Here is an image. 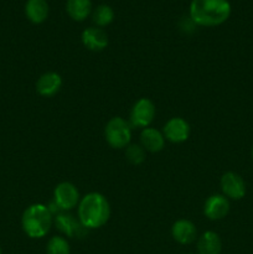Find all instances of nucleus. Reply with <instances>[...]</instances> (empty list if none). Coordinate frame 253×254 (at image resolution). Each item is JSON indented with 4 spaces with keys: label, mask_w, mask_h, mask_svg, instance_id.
I'll use <instances>...</instances> for the list:
<instances>
[{
    "label": "nucleus",
    "mask_w": 253,
    "mask_h": 254,
    "mask_svg": "<svg viewBox=\"0 0 253 254\" xmlns=\"http://www.w3.org/2000/svg\"><path fill=\"white\" fill-rule=\"evenodd\" d=\"M232 7L228 0H191L190 19L197 26L212 27L223 24L230 17Z\"/></svg>",
    "instance_id": "nucleus-1"
},
{
    "label": "nucleus",
    "mask_w": 253,
    "mask_h": 254,
    "mask_svg": "<svg viewBox=\"0 0 253 254\" xmlns=\"http://www.w3.org/2000/svg\"><path fill=\"white\" fill-rule=\"evenodd\" d=\"M78 220L87 230H97L108 222L111 217V205L104 195L89 192L79 200Z\"/></svg>",
    "instance_id": "nucleus-2"
},
{
    "label": "nucleus",
    "mask_w": 253,
    "mask_h": 254,
    "mask_svg": "<svg viewBox=\"0 0 253 254\" xmlns=\"http://www.w3.org/2000/svg\"><path fill=\"white\" fill-rule=\"evenodd\" d=\"M52 215L54 213L50 208L42 203L30 205L21 217V226L25 235L32 240H40L47 236L54 223Z\"/></svg>",
    "instance_id": "nucleus-3"
},
{
    "label": "nucleus",
    "mask_w": 253,
    "mask_h": 254,
    "mask_svg": "<svg viewBox=\"0 0 253 254\" xmlns=\"http://www.w3.org/2000/svg\"><path fill=\"white\" fill-rule=\"evenodd\" d=\"M104 138L113 149L126 148L131 140V126L122 117H113L104 128Z\"/></svg>",
    "instance_id": "nucleus-4"
},
{
    "label": "nucleus",
    "mask_w": 253,
    "mask_h": 254,
    "mask_svg": "<svg viewBox=\"0 0 253 254\" xmlns=\"http://www.w3.org/2000/svg\"><path fill=\"white\" fill-rule=\"evenodd\" d=\"M79 192L76 186L68 181H63L56 185L54 190V203L63 212L73 210L79 203Z\"/></svg>",
    "instance_id": "nucleus-5"
},
{
    "label": "nucleus",
    "mask_w": 253,
    "mask_h": 254,
    "mask_svg": "<svg viewBox=\"0 0 253 254\" xmlns=\"http://www.w3.org/2000/svg\"><path fill=\"white\" fill-rule=\"evenodd\" d=\"M156 109L149 98H140L134 103L130 112V124L134 128H148L155 118Z\"/></svg>",
    "instance_id": "nucleus-6"
},
{
    "label": "nucleus",
    "mask_w": 253,
    "mask_h": 254,
    "mask_svg": "<svg viewBox=\"0 0 253 254\" xmlns=\"http://www.w3.org/2000/svg\"><path fill=\"white\" fill-rule=\"evenodd\" d=\"M220 185L222 195L226 196L228 200H242L247 192V188H246L243 178L240 174L233 173V171H227V173L223 174Z\"/></svg>",
    "instance_id": "nucleus-7"
},
{
    "label": "nucleus",
    "mask_w": 253,
    "mask_h": 254,
    "mask_svg": "<svg viewBox=\"0 0 253 254\" xmlns=\"http://www.w3.org/2000/svg\"><path fill=\"white\" fill-rule=\"evenodd\" d=\"M54 223L57 230L68 238H83L88 233V230L84 228L79 220H77L71 213H59L55 216Z\"/></svg>",
    "instance_id": "nucleus-8"
},
{
    "label": "nucleus",
    "mask_w": 253,
    "mask_h": 254,
    "mask_svg": "<svg viewBox=\"0 0 253 254\" xmlns=\"http://www.w3.org/2000/svg\"><path fill=\"white\" fill-rule=\"evenodd\" d=\"M163 134L165 140H169L170 143H184L190 136V126L185 119L180 118V117H174L165 123L163 128Z\"/></svg>",
    "instance_id": "nucleus-9"
},
{
    "label": "nucleus",
    "mask_w": 253,
    "mask_h": 254,
    "mask_svg": "<svg viewBox=\"0 0 253 254\" xmlns=\"http://www.w3.org/2000/svg\"><path fill=\"white\" fill-rule=\"evenodd\" d=\"M230 200L226 196L215 193L207 197L203 205V215L211 221L223 220L230 212Z\"/></svg>",
    "instance_id": "nucleus-10"
},
{
    "label": "nucleus",
    "mask_w": 253,
    "mask_h": 254,
    "mask_svg": "<svg viewBox=\"0 0 253 254\" xmlns=\"http://www.w3.org/2000/svg\"><path fill=\"white\" fill-rule=\"evenodd\" d=\"M81 40L83 46L93 52L103 51L108 46V35L103 29L97 26L84 29L81 35Z\"/></svg>",
    "instance_id": "nucleus-11"
},
{
    "label": "nucleus",
    "mask_w": 253,
    "mask_h": 254,
    "mask_svg": "<svg viewBox=\"0 0 253 254\" xmlns=\"http://www.w3.org/2000/svg\"><path fill=\"white\" fill-rule=\"evenodd\" d=\"M171 236L179 245L188 246L197 240V228L193 222L181 218L174 222L171 227Z\"/></svg>",
    "instance_id": "nucleus-12"
},
{
    "label": "nucleus",
    "mask_w": 253,
    "mask_h": 254,
    "mask_svg": "<svg viewBox=\"0 0 253 254\" xmlns=\"http://www.w3.org/2000/svg\"><path fill=\"white\" fill-rule=\"evenodd\" d=\"M62 87V77L57 72H46L36 82V92L41 97H54Z\"/></svg>",
    "instance_id": "nucleus-13"
},
{
    "label": "nucleus",
    "mask_w": 253,
    "mask_h": 254,
    "mask_svg": "<svg viewBox=\"0 0 253 254\" xmlns=\"http://www.w3.org/2000/svg\"><path fill=\"white\" fill-rule=\"evenodd\" d=\"M140 145L145 151L150 153H159L165 146V138L163 131L158 130L156 128H144L140 133Z\"/></svg>",
    "instance_id": "nucleus-14"
},
{
    "label": "nucleus",
    "mask_w": 253,
    "mask_h": 254,
    "mask_svg": "<svg viewBox=\"0 0 253 254\" xmlns=\"http://www.w3.org/2000/svg\"><path fill=\"white\" fill-rule=\"evenodd\" d=\"M196 248H197V254H221L222 241L218 233L213 231H206L197 238Z\"/></svg>",
    "instance_id": "nucleus-15"
},
{
    "label": "nucleus",
    "mask_w": 253,
    "mask_h": 254,
    "mask_svg": "<svg viewBox=\"0 0 253 254\" xmlns=\"http://www.w3.org/2000/svg\"><path fill=\"white\" fill-rule=\"evenodd\" d=\"M50 7L46 0H27L25 4V15L35 25L42 24L49 17Z\"/></svg>",
    "instance_id": "nucleus-16"
},
{
    "label": "nucleus",
    "mask_w": 253,
    "mask_h": 254,
    "mask_svg": "<svg viewBox=\"0 0 253 254\" xmlns=\"http://www.w3.org/2000/svg\"><path fill=\"white\" fill-rule=\"evenodd\" d=\"M66 11L74 21H84L92 12L91 0H67Z\"/></svg>",
    "instance_id": "nucleus-17"
},
{
    "label": "nucleus",
    "mask_w": 253,
    "mask_h": 254,
    "mask_svg": "<svg viewBox=\"0 0 253 254\" xmlns=\"http://www.w3.org/2000/svg\"><path fill=\"white\" fill-rule=\"evenodd\" d=\"M92 20L97 27H106L111 25L114 20V11L109 5H98L92 12Z\"/></svg>",
    "instance_id": "nucleus-18"
},
{
    "label": "nucleus",
    "mask_w": 253,
    "mask_h": 254,
    "mask_svg": "<svg viewBox=\"0 0 253 254\" xmlns=\"http://www.w3.org/2000/svg\"><path fill=\"white\" fill-rule=\"evenodd\" d=\"M46 254H71L69 243L62 236H54L47 242Z\"/></svg>",
    "instance_id": "nucleus-19"
},
{
    "label": "nucleus",
    "mask_w": 253,
    "mask_h": 254,
    "mask_svg": "<svg viewBox=\"0 0 253 254\" xmlns=\"http://www.w3.org/2000/svg\"><path fill=\"white\" fill-rule=\"evenodd\" d=\"M126 158L133 165H140L145 160V150L138 144H129L126 148Z\"/></svg>",
    "instance_id": "nucleus-20"
},
{
    "label": "nucleus",
    "mask_w": 253,
    "mask_h": 254,
    "mask_svg": "<svg viewBox=\"0 0 253 254\" xmlns=\"http://www.w3.org/2000/svg\"><path fill=\"white\" fill-rule=\"evenodd\" d=\"M251 154H252V159H253V146H252V153H251Z\"/></svg>",
    "instance_id": "nucleus-21"
},
{
    "label": "nucleus",
    "mask_w": 253,
    "mask_h": 254,
    "mask_svg": "<svg viewBox=\"0 0 253 254\" xmlns=\"http://www.w3.org/2000/svg\"><path fill=\"white\" fill-rule=\"evenodd\" d=\"M2 252H1V247H0V254H1Z\"/></svg>",
    "instance_id": "nucleus-22"
},
{
    "label": "nucleus",
    "mask_w": 253,
    "mask_h": 254,
    "mask_svg": "<svg viewBox=\"0 0 253 254\" xmlns=\"http://www.w3.org/2000/svg\"><path fill=\"white\" fill-rule=\"evenodd\" d=\"M186 254H190V253H186Z\"/></svg>",
    "instance_id": "nucleus-23"
}]
</instances>
